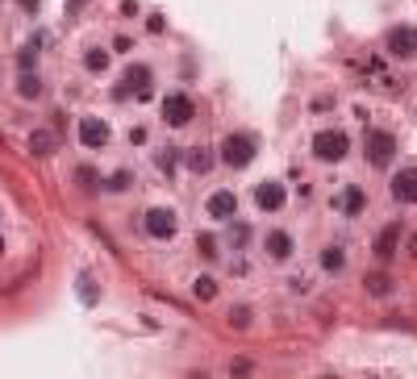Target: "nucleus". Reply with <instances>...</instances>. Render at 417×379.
Segmentation results:
<instances>
[{
	"label": "nucleus",
	"instance_id": "6ab92c4d",
	"mask_svg": "<svg viewBox=\"0 0 417 379\" xmlns=\"http://www.w3.org/2000/svg\"><path fill=\"white\" fill-rule=\"evenodd\" d=\"M188 167H192L196 175H205V171L213 167V154H205V150H192V154H188Z\"/></svg>",
	"mask_w": 417,
	"mask_h": 379
},
{
	"label": "nucleus",
	"instance_id": "a211bd4d",
	"mask_svg": "<svg viewBox=\"0 0 417 379\" xmlns=\"http://www.w3.org/2000/svg\"><path fill=\"white\" fill-rule=\"evenodd\" d=\"M363 288H368L372 296H388V292H393V280H388V275H368Z\"/></svg>",
	"mask_w": 417,
	"mask_h": 379
},
{
	"label": "nucleus",
	"instance_id": "f3484780",
	"mask_svg": "<svg viewBox=\"0 0 417 379\" xmlns=\"http://www.w3.org/2000/svg\"><path fill=\"white\" fill-rule=\"evenodd\" d=\"M322 267H326V271H343V267H347V255H343V246H326V255H322Z\"/></svg>",
	"mask_w": 417,
	"mask_h": 379
},
{
	"label": "nucleus",
	"instance_id": "a878e982",
	"mask_svg": "<svg viewBox=\"0 0 417 379\" xmlns=\"http://www.w3.org/2000/svg\"><path fill=\"white\" fill-rule=\"evenodd\" d=\"M175 159H180V154H175V150L167 146V150L159 154V167H163V171H175Z\"/></svg>",
	"mask_w": 417,
	"mask_h": 379
},
{
	"label": "nucleus",
	"instance_id": "393cba45",
	"mask_svg": "<svg viewBox=\"0 0 417 379\" xmlns=\"http://www.w3.org/2000/svg\"><path fill=\"white\" fill-rule=\"evenodd\" d=\"M79 296H84L88 305L96 300V284H92V275H79Z\"/></svg>",
	"mask_w": 417,
	"mask_h": 379
},
{
	"label": "nucleus",
	"instance_id": "0eeeda50",
	"mask_svg": "<svg viewBox=\"0 0 417 379\" xmlns=\"http://www.w3.org/2000/svg\"><path fill=\"white\" fill-rule=\"evenodd\" d=\"M142 225H146V234H150V238H159V242H163V238H171V234H175V213H171V209H150Z\"/></svg>",
	"mask_w": 417,
	"mask_h": 379
},
{
	"label": "nucleus",
	"instance_id": "f8f14e48",
	"mask_svg": "<svg viewBox=\"0 0 417 379\" xmlns=\"http://www.w3.org/2000/svg\"><path fill=\"white\" fill-rule=\"evenodd\" d=\"M54 150H58V134H54V129H33V134H29V154L46 159V154H54Z\"/></svg>",
	"mask_w": 417,
	"mask_h": 379
},
{
	"label": "nucleus",
	"instance_id": "1a4fd4ad",
	"mask_svg": "<svg viewBox=\"0 0 417 379\" xmlns=\"http://www.w3.org/2000/svg\"><path fill=\"white\" fill-rule=\"evenodd\" d=\"M205 213H209L213 221H230V217L238 213V196H234V192H213L209 204H205Z\"/></svg>",
	"mask_w": 417,
	"mask_h": 379
},
{
	"label": "nucleus",
	"instance_id": "f03ea898",
	"mask_svg": "<svg viewBox=\"0 0 417 379\" xmlns=\"http://www.w3.org/2000/svg\"><path fill=\"white\" fill-rule=\"evenodd\" d=\"M393 154H397V138H393L388 129H372V134H368V163H372V167H388Z\"/></svg>",
	"mask_w": 417,
	"mask_h": 379
},
{
	"label": "nucleus",
	"instance_id": "bb28decb",
	"mask_svg": "<svg viewBox=\"0 0 417 379\" xmlns=\"http://www.w3.org/2000/svg\"><path fill=\"white\" fill-rule=\"evenodd\" d=\"M33 58H38V42H33V46H25V50H21V67H25V71H29V67H33Z\"/></svg>",
	"mask_w": 417,
	"mask_h": 379
},
{
	"label": "nucleus",
	"instance_id": "423d86ee",
	"mask_svg": "<svg viewBox=\"0 0 417 379\" xmlns=\"http://www.w3.org/2000/svg\"><path fill=\"white\" fill-rule=\"evenodd\" d=\"M129 92H138V96H150V67H129L125 75H121V88H117V96H129Z\"/></svg>",
	"mask_w": 417,
	"mask_h": 379
},
{
	"label": "nucleus",
	"instance_id": "4be33fe9",
	"mask_svg": "<svg viewBox=\"0 0 417 379\" xmlns=\"http://www.w3.org/2000/svg\"><path fill=\"white\" fill-rule=\"evenodd\" d=\"M196 250H200L205 259H217V238H209V234H205V238H196Z\"/></svg>",
	"mask_w": 417,
	"mask_h": 379
},
{
	"label": "nucleus",
	"instance_id": "aec40b11",
	"mask_svg": "<svg viewBox=\"0 0 417 379\" xmlns=\"http://www.w3.org/2000/svg\"><path fill=\"white\" fill-rule=\"evenodd\" d=\"M192 292H196V300H213V296H217V280H209V275H200Z\"/></svg>",
	"mask_w": 417,
	"mask_h": 379
},
{
	"label": "nucleus",
	"instance_id": "b1692460",
	"mask_svg": "<svg viewBox=\"0 0 417 379\" xmlns=\"http://www.w3.org/2000/svg\"><path fill=\"white\" fill-rule=\"evenodd\" d=\"M75 179H79V188H88V192L96 188V171H92V167H79V171H75Z\"/></svg>",
	"mask_w": 417,
	"mask_h": 379
},
{
	"label": "nucleus",
	"instance_id": "7ed1b4c3",
	"mask_svg": "<svg viewBox=\"0 0 417 379\" xmlns=\"http://www.w3.org/2000/svg\"><path fill=\"white\" fill-rule=\"evenodd\" d=\"M255 159V142L246 138V134H230L226 142H221V163L226 167H246Z\"/></svg>",
	"mask_w": 417,
	"mask_h": 379
},
{
	"label": "nucleus",
	"instance_id": "c756f323",
	"mask_svg": "<svg viewBox=\"0 0 417 379\" xmlns=\"http://www.w3.org/2000/svg\"><path fill=\"white\" fill-rule=\"evenodd\" d=\"M409 255H414V259H417V234H414V238H409Z\"/></svg>",
	"mask_w": 417,
	"mask_h": 379
},
{
	"label": "nucleus",
	"instance_id": "412c9836",
	"mask_svg": "<svg viewBox=\"0 0 417 379\" xmlns=\"http://www.w3.org/2000/svg\"><path fill=\"white\" fill-rule=\"evenodd\" d=\"M84 67H88V71H104V67H109V54H104V50H88Z\"/></svg>",
	"mask_w": 417,
	"mask_h": 379
},
{
	"label": "nucleus",
	"instance_id": "2eb2a0df",
	"mask_svg": "<svg viewBox=\"0 0 417 379\" xmlns=\"http://www.w3.org/2000/svg\"><path fill=\"white\" fill-rule=\"evenodd\" d=\"M267 255H272V259H280V263H284V259H288V255H292V238H288V234H284V229H272V234H267Z\"/></svg>",
	"mask_w": 417,
	"mask_h": 379
},
{
	"label": "nucleus",
	"instance_id": "9b49d317",
	"mask_svg": "<svg viewBox=\"0 0 417 379\" xmlns=\"http://www.w3.org/2000/svg\"><path fill=\"white\" fill-rule=\"evenodd\" d=\"M397 246H401V225L393 221V225H384V229H380V238H376V259H380V263H388V259L397 255Z\"/></svg>",
	"mask_w": 417,
	"mask_h": 379
},
{
	"label": "nucleus",
	"instance_id": "20e7f679",
	"mask_svg": "<svg viewBox=\"0 0 417 379\" xmlns=\"http://www.w3.org/2000/svg\"><path fill=\"white\" fill-rule=\"evenodd\" d=\"M163 117H167V125H188V121L196 117V104H192V96H184V92L167 96V100H163Z\"/></svg>",
	"mask_w": 417,
	"mask_h": 379
},
{
	"label": "nucleus",
	"instance_id": "4468645a",
	"mask_svg": "<svg viewBox=\"0 0 417 379\" xmlns=\"http://www.w3.org/2000/svg\"><path fill=\"white\" fill-rule=\"evenodd\" d=\"M363 204H368V196H363V188H355V184L338 196V209H343L347 217H359V213H363Z\"/></svg>",
	"mask_w": 417,
	"mask_h": 379
},
{
	"label": "nucleus",
	"instance_id": "5701e85b",
	"mask_svg": "<svg viewBox=\"0 0 417 379\" xmlns=\"http://www.w3.org/2000/svg\"><path fill=\"white\" fill-rule=\"evenodd\" d=\"M230 325H234V330H246V325H251V309H230Z\"/></svg>",
	"mask_w": 417,
	"mask_h": 379
},
{
	"label": "nucleus",
	"instance_id": "6e6552de",
	"mask_svg": "<svg viewBox=\"0 0 417 379\" xmlns=\"http://www.w3.org/2000/svg\"><path fill=\"white\" fill-rule=\"evenodd\" d=\"M79 142H84L88 150H100V146L109 142V125H104L100 117H84V121H79Z\"/></svg>",
	"mask_w": 417,
	"mask_h": 379
},
{
	"label": "nucleus",
	"instance_id": "dca6fc26",
	"mask_svg": "<svg viewBox=\"0 0 417 379\" xmlns=\"http://www.w3.org/2000/svg\"><path fill=\"white\" fill-rule=\"evenodd\" d=\"M17 92H21L25 100H38V96H42V79H38V75H29V71H21V79H17Z\"/></svg>",
	"mask_w": 417,
	"mask_h": 379
},
{
	"label": "nucleus",
	"instance_id": "39448f33",
	"mask_svg": "<svg viewBox=\"0 0 417 379\" xmlns=\"http://www.w3.org/2000/svg\"><path fill=\"white\" fill-rule=\"evenodd\" d=\"M388 54H397V58H414V54H417V29H414V25H397V29L388 33Z\"/></svg>",
	"mask_w": 417,
	"mask_h": 379
},
{
	"label": "nucleus",
	"instance_id": "f257e3e1",
	"mask_svg": "<svg viewBox=\"0 0 417 379\" xmlns=\"http://www.w3.org/2000/svg\"><path fill=\"white\" fill-rule=\"evenodd\" d=\"M347 150H351V138H347L343 129H322V134L313 138V154H317L322 163H343Z\"/></svg>",
	"mask_w": 417,
	"mask_h": 379
},
{
	"label": "nucleus",
	"instance_id": "cd10ccee",
	"mask_svg": "<svg viewBox=\"0 0 417 379\" xmlns=\"http://www.w3.org/2000/svg\"><path fill=\"white\" fill-rule=\"evenodd\" d=\"M109 188H113V192H121V188H129V171H117V175L109 179Z\"/></svg>",
	"mask_w": 417,
	"mask_h": 379
},
{
	"label": "nucleus",
	"instance_id": "9d476101",
	"mask_svg": "<svg viewBox=\"0 0 417 379\" xmlns=\"http://www.w3.org/2000/svg\"><path fill=\"white\" fill-rule=\"evenodd\" d=\"M393 196L401 204H417V167H405L401 175H393Z\"/></svg>",
	"mask_w": 417,
	"mask_h": 379
},
{
	"label": "nucleus",
	"instance_id": "c85d7f7f",
	"mask_svg": "<svg viewBox=\"0 0 417 379\" xmlns=\"http://www.w3.org/2000/svg\"><path fill=\"white\" fill-rule=\"evenodd\" d=\"M21 8H25V13H38V0H21Z\"/></svg>",
	"mask_w": 417,
	"mask_h": 379
},
{
	"label": "nucleus",
	"instance_id": "ddd939ff",
	"mask_svg": "<svg viewBox=\"0 0 417 379\" xmlns=\"http://www.w3.org/2000/svg\"><path fill=\"white\" fill-rule=\"evenodd\" d=\"M255 200H259V209L276 213V209L284 204V188H280L276 179H267V184H259V188H255Z\"/></svg>",
	"mask_w": 417,
	"mask_h": 379
}]
</instances>
